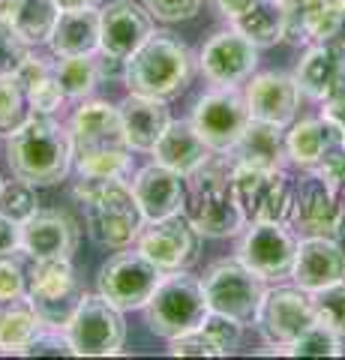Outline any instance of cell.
<instances>
[{"mask_svg": "<svg viewBox=\"0 0 345 360\" xmlns=\"http://www.w3.org/2000/svg\"><path fill=\"white\" fill-rule=\"evenodd\" d=\"M198 66L210 84L216 87H237L249 82L259 66V45L247 39L240 30H219L214 33L198 51Z\"/></svg>", "mask_w": 345, "mask_h": 360, "instance_id": "e0dca14e", "label": "cell"}, {"mask_svg": "<svg viewBox=\"0 0 345 360\" xmlns=\"http://www.w3.org/2000/svg\"><path fill=\"white\" fill-rule=\"evenodd\" d=\"M294 82L300 94L315 103H325L339 87H345V39L306 45L304 58L297 60Z\"/></svg>", "mask_w": 345, "mask_h": 360, "instance_id": "ffe728a7", "label": "cell"}, {"mask_svg": "<svg viewBox=\"0 0 345 360\" xmlns=\"http://www.w3.org/2000/svg\"><path fill=\"white\" fill-rule=\"evenodd\" d=\"M292 222L294 234L300 238H345V195L333 193L321 177L309 172L294 184V201H292Z\"/></svg>", "mask_w": 345, "mask_h": 360, "instance_id": "7c38bea8", "label": "cell"}, {"mask_svg": "<svg viewBox=\"0 0 345 360\" xmlns=\"http://www.w3.org/2000/svg\"><path fill=\"white\" fill-rule=\"evenodd\" d=\"M315 321H318V315H315L313 295L300 285L267 288L252 319L261 340L276 348H288L306 328H313Z\"/></svg>", "mask_w": 345, "mask_h": 360, "instance_id": "9c48e42d", "label": "cell"}, {"mask_svg": "<svg viewBox=\"0 0 345 360\" xmlns=\"http://www.w3.org/2000/svg\"><path fill=\"white\" fill-rule=\"evenodd\" d=\"M313 303H315L318 321H325L327 328L345 336V279H339V283H333L321 291H313Z\"/></svg>", "mask_w": 345, "mask_h": 360, "instance_id": "8d00e7d4", "label": "cell"}, {"mask_svg": "<svg viewBox=\"0 0 345 360\" xmlns=\"http://www.w3.org/2000/svg\"><path fill=\"white\" fill-rule=\"evenodd\" d=\"M30 45L15 33L9 21H0V75H13L18 63L27 58Z\"/></svg>", "mask_w": 345, "mask_h": 360, "instance_id": "7bdbcfd3", "label": "cell"}, {"mask_svg": "<svg viewBox=\"0 0 345 360\" xmlns=\"http://www.w3.org/2000/svg\"><path fill=\"white\" fill-rule=\"evenodd\" d=\"M294 285L304 291H321L345 279V250L330 238H300L292 267Z\"/></svg>", "mask_w": 345, "mask_h": 360, "instance_id": "603a6c76", "label": "cell"}, {"mask_svg": "<svg viewBox=\"0 0 345 360\" xmlns=\"http://www.w3.org/2000/svg\"><path fill=\"white\" fill-rule=\"evenodd\" d=\"M207 312L210 307L202 279L189 276L186 270L165 274L153 297L144 303V321H148L150 333L162 336V340H174L181 333L202 328Z\"/></svg>", "mask_w": 345, "mask_h": 360, "instance_id": "5b68a950", "label": "cell"}, {"mask_svg": "<svg viewBox=\"0 0 345 360\" xmlns=\"http://www.w3.org/2000/svg\"><path fill=\"white\" fill-rule=\"evenodd\" d=\"M117 108H120V120H124L129 150L150 153L153 144L160 141V135L169 129V123H171L169 99L144 96V94H132L129 90V96Z\"/></svg>", "mask_w": 345, "mask_h": 360, "instance_id": "d4e9b609", "label": "cell"}, {"mask_svg": "<svg viewBox=\"0 0 345 360\" xmlns=\"http://www.w3.org/2000/svg\"><path fill=\"white\" fill-rule=\"evenodd\" d=\"M280 6L292 45L339 39L345 30V0H280Z\"/></svg>", "mask_w": 345, "mask_h": 360, "instance_id": "ac0fdd59", "label": "cell"}, {"mask_svg": "<svg viewBox=\"0 0 345 360\" xmlns=\"http://www.w3.org/2000/svg\"><path fill=\"white\" fill-rule=\"evenodd\" d=\"M297 255V234L285 222H249L237 243V258L261 279L292 276Z\"/></svg>", "mask_w": 345, "mask_h": 360, "instance_id": "2e32d148", "label": "cell"}, {"mask_svg": "<svg viewBox=\"0 0 345 360\" xmlns=\"http://www.w3.org/2000/svg\"><path fill=\"white\" fill-rule=\"evenodd\" d=\"M84 295L87 291L75 276L70 258H30L27 300L46 328L66 330Z\"/></svg>", "mask_w": 345, "mask_h": 360, "instance_id": "8992f818", "label": "cell"}, {"mask_svg": "<svg viewBox=\"0 0 345 360\" xmlns=\"http://www.w3.org/2000/svg\"><path fill=\"white\" fill-rule=\"evenodd\" d=\"M202 330L222 348V352L231 354V352H235V348L240 345L243 321H237V319H231V315H222V312H214V309H210V312L204 315V321H202Z\"/></svg>", "mask_w": 345, "mask_h": 360, "instance_id": "ab89813d", "label": "cell"}, {"mask_svg": "<svg viewBox=\"0 0 345 360\" xmlns=\"http://www.w3.org/2000/svg\"><path fill=\"white\" fill-rule=\"evenodd\" d=\"M339 144V129L330 127L325 117H304L292 123V129L285 132V153L288 162H294L297 168H315L330 148Z\"/></svg>", "mask_w": 345, "mask_h": 360, "instance_id": "f1b7e54d", "label": "cell"}, {"mask_svg": "<svg viewBox=\"0 0 345 360\" xmlns=\"http://www.w3.org/2000/svg\"><path fill=\"white\" fill-rule=\"evenodd\" d=\"M18 250H21V225L0 217V255H9Z\"/></svg>", "mask_w": 345, "mask_h": 360, "instance_id": "681fc988", "label": "cell"}, {"mask_svg": "<svg viewBox=\"0 0 345 360\" xmlns=\"http://www.w3.org/2000/svg\"><path fill=\"white\" fill-rule=\"evenodd\" d=\"M132 195H136L148 222L169 219L174 213H183L186 207L183 174H177L160 162H150L138 168V174L132 177Z\"/></svg>", "mask_w": 345, "mask_h": 360, "instance_id": "7402d4cb", "label": "cell"}, {"mask_svg": "<svg viewBox=\"0 0 345 360\" xmlns=\"http://www.w3.org/2000/svg\"><path fill=\"white\" fill-rule=\"evenodd\" d=\"M48 49L54 58L72 54H96L99 51V9H60L54 30L48 37Z\"/></svg>", "mask_w": 345, "mask_h": 360, "instance_id": "83f0119b", "label": "cell"}, {"mask_svg": "<svg viewBox=\"0 0 345 360\" xmlns=\"http://www.w3.org/2000/svg\"><path fill=\"white\" fill-rule=\"evenodd\" d=\"M6 162L15 177L33 186L60 184L75 165L70 127L51 115H27L6 135Z\"/></svg>", "mask_w": 345, "mask_h": 360, "instance_id": "6da1fadb", "label": "cell"}, {"mask_svg": "<svg viewBox=\"0 0 345 360\" xmlns=\"http://www.w3.org/2000/svg\"><path fill=\"white\" fill-rule=\"evenodd\" d=\"M169 354H174V357H226V352H222L202 328L169 340Z\"/></svg>", "mask_w": 345, "mask_h": 360, "instance_id": "b9f144b4", "label": "cell"}, {"mask_svg": "<svg viewBox=\"0 0 345 360\" xmlns=\"http://www.w3.org/2000/svg\"><path fill=\"white\" fill-rule=\"evenodd\" d=\"M21 250L0 255V300L27 297V270L21 264Z\"/></svg>", "mask_w": 345, "mask_h": 360, "instance_id": "60d3db41", "label": "cell"}, {"mask_svg": "<svg viewBox=\"0 0 345 360\" xmlns=\"http://www.w3.org/2000/svg\"><path fill=\"white\" fill-rule=\"evenodd\" d=\"M267 279H261L259 274L240 262V258H219L204 270V297H207V307L214 312L222 315H231L237 321H252L255 319V309L267 291Z\"/></svg>", "mask_w": 345, "mask_h": 360, "instance_id": "ba28073f", "label": "cell"}, {"mask_svg": "<svg viewBox=\"0 0 345 360\" xmlns=\"http://www.w3.org/2000/svg\"><path fill=\"white\" fill-rule=\"evenodd\" d=\"M162 276L165 274L150 258H144L138 250L132 252L126 246V252L111 255L108 262L99 267L96 291L120 312L144 309V303L153 297V291L162 283Z\"/></svg>", "mask_w": 345, "mask_h": 360, "instance_id": "8fae6325", "label": "cell"}, {"mask_svg": "<svg viewBox=\"0 0 345 360\" xmlns=\"http://www.w3.org/2000/svg\"><path fill=\"white\" fill-rule=\"evenodd\" d=\"M96 72H99V82H124L126 60L115 58V54H108V51H99L96 54Z\"/></svg>", "mask_w": 345, "mask_h": 360, "instance_id": "7dc6e473", "label": "cell"}, {"mask_svg": "<svg viewBox=\"0 0 345 360\" xmlns=\"http://www.w3.org/2000/svg\"><path fill=\"white\" fill-rule=\"evenodd\" d=\"M153 162H160L165 168H171L177 174H195L202 168L214 150L207 148V141L198 135V129L193 127V120H171L169 129L160 135V141L153 144Z\"/></svg>", "mask_w": 345, "mask_h": 360, "instance_id": "484cf974", "label": "cell"}, {"mask_svg": "<svg viewBox=\"0 0 345 360\" xmlns=\"http://www.w3.org/2000/svg\"><path fill=\"white\" fill-rule=\"evenodd\" d=\"M231 27L240 30L247 39H252L259 49H271V45L285 39V15L280 0H252L240 15L231 18Z\"/></svg>", "mask_w": 345, "mask_h": 360, "instance_id": "4dcf8cb0", "label": "cell"}, {"mask_svg": "<svg viewBox=\"0 0 345 360\" xmlns=\"http://www.w3.org/2000/svg\"><path fill=\"white\" fill-rule=\"evenodd\" d=\"M247 105L252 120L276 123V127H292L294 115L300 108V87L294 82V75L288 72H259L249 78L247 90Z\"/></svg>", "mask_w": 345, "mask_h": 360, "instance_id": "44dd1931", "label": "cell"}, {"mask_svg": "<svg viewBox=\"0 0 345 360\" xmlns=\"http://www.w3.org/2000/svg\"><path fill=\"white\" fill-rule=\"evenodd\" d=\"M39 213V198H37V186L27 180H0V217L13 219L18 225H25L30 217Z\"/></svg>", "mask_w": 345, "mask_h": 360, "instance_id": "836d02e7", "label": "cell"}, {"mask_svg": "<svg viewBox=\"0 0 345 360\" xmlns=\"http://www.w3.org/2000/svg\"><path fill=\"white\" fill-rule=\"evenodd\" d=\"M136 250L144 258H150L162 274H171V270H186L198 262L202 234L186 219V213H174L169 219L144 225L136 240Z\"/></svg>", "mask_w": 345, "mask_h": 360, "instance_id": "5bb4252c", "label": "cell"}, {"mask_svg": "<svg viewBox=\"0 0 345 360\" xmlns=\"http://www.w3.org/2000/svg\"><path fill=\"white\" fill-rule=\"evenodd\" d=\"M339 141H342V148H345V129L339 132Z\"/></svg>", "mask_w": 345, "mask_h": 360, "instance_id": "816d5d0a", "label": "cell"}, {"mask_svg": "<svg viewBox=\"0 0 345 360\" xmlns=\"http://www.w3.org/2000/svg\"><path fill=\"white\" fill-rule=\"evenodd\" d=\"M79 225L63 210H39L21 225V252L27 258H72Z\"/></svg>", "mask_w": 345, "mask_h": 360, "instance_id": "cb8c5ba5", "label": "cell"}, {"mask_svg": "<svg viewBox=\"0 0 345 360\" xmlns=\"http://www.w3.org/2000/svg\"><path fill=\"white\" fill-rule=\"evenodd\" d=\"M144 9L165 25H177V21H189L198 15L202 0H144Z\"/></svg>", "mask_w": 345, "mask_h": 360, "instance_id": "ee69618b", "label": "cell"}, {"mask_svg": "<svg viewBox=\"0 0 345 360\" xmlns=\"http://www.w3.org/2000/svg\"><path fill=\"white\" fill-rule=\"evenodd\" d=\"M25 96H27V108H30V115H54L60 105H63V87L58 82V72H51L46 78H39V82H33L27 90H25Z\"/></svg>", "mask_w": 345, "mask_h": 360, "instance_id": "f35d334b", "label": "cell"}, {"mask_svg": "<svg viewBox=\"0 0 345 360\" xmlns=\"http://www.w3.org/2000/svg\"><path fill=\"white\" fill-rule=\"evenodd\" d=\"M193 72H195V58L189 51V45L177 39L174 33L157 30L126 60L124 84L132 94L171 99L186 90V84L193 82Z\"/></svg>", "mask_w": 345, "mask_h": 360, "instance_id": "277c9868", "label": "cell"}, {"mask_svg": "<svg viewBox=\"0 0 345 360\" xmlns=\"http://www.w3.org/2000/svg\"><path fill=\"white\" fill-rule=\"evenodd\" d=\"M60 15V6L54 0H13V15L9 25L27 45L48 42L54 21Z\"/></svg>", "mask_w": 345, "mask_h": 360, "instance_id": "1f68e13d", "label": "cell"}, {"mask_svg": "<svg viewBox=\"0 0 345 360\" xmlns=\"http://www.w3.org/2000/svg\"><path fill=\"white\" fill-rule=\"evenodd\" d=\"M27 115V96L15 75H0V135H9Z\"/></svg>", "mask_w": 345, "mask_h": 360, "instance_id": "d590c367", "label": "cell"}, {"mask_svg": "<svg viewBox=\"0 0 345 360\" xmlns=\"http://www.w3.org/2000/svg\"><path fill=\"white\" fill-rule=\"evenodd\" d=\"M309 172L325 180L333 193L345 195V148H342V141L337 148H330L325 156H321V162L315 168H309Z\"/></svg>", "mask_w": 345, "mask_h": 360, "instance_id": "f6af8a7d", "label": "cell"}, {"mask_svg": "<svg viewBox=\"0 0 345 360\" xmlns=\"http://www.w3.org/2000/svg\"><path fill=\"white\" fill-rule=\"evenodd\" d=\"M292 357H339L342 354V336L327 328L325 321H315L313 328H306L297 340L282 348Z\"/></svg>", "mask_w": 345, "mask_h": 360, "instance_id": "e575fe53", "label": "cell"}, {"mask_svg": "<svg viewBox=\"0 0 345 360\" xmlns=\"http://www.w3.org/2000/svg\"><path fill=\"white\" fill-rule=\"evenodd\" d=\"M189 189H186V219L195 225L202 238H235L247 225L243 213L231 193V160L226 153H214L210 160L189 174Z\"/></svg>", "mask_w": 345, "mask_h": 360, "instance_id": "3957f363", "label": "cell"}, {"mask_svg": "<svg viewBox=\"0 0 345 360\" xmlns=\"http://www.w3.org/2000/svg\"><path fill=\"white\" fill-rule=\"evenodd\" d=\"M27 354H72V342L66 330H54V328H42L37 333V340L30 342Z\"/></svg>", "mask_w": 345, "mask_h": 360, "instance_id": "bcb514c9", "label": "cell"}, {"mask_svg": "<svg viewBox=\"0 0 345 360\" xmlns=\"http://www.w3.org/2000/svg\"><path fill=\"white\" fill-rule=\"evenodd\" d=\"M231 193L247 222H288L294 186L282 168L231 165Z\"/></svg>", "mask_w": 345, "mask_h": 360, "instance_id": "52a82bcc", "label": "cell"}, {"mask_svg": "<svg viewBox=\"0 0 345 360\" xmlns=\"http://www.w3.org/2000/svg\"><path fill=\"white\" fill-rule=\"evenodd\" d=\"M129 168H132V156H129V150L99 153V156H91V160L75 162V172H79V177H103V180L126 177V174H129Z\"/></svg>", "mask_w": 345, "mask_h": 360, "instance_id": "74e56055", "label": "cell"}, {"mask_svg": "<svg viewBox=\"0 0 345 360\" xmlns=\"http://www.w3.org/2000/svg\"><path fill=\"white\" fill-rule=\"evenodd\" d=\"M66 336L72 342V354L79 357H108L117 354L126 342L124 312L99 295H84L79 309L66 324Z\"/></svg>", "mask_w": 345, "mask_h": 360, "instance_id": "30bf717a", "label": "cell"}, {"mask_svg": "<svg viewBox=\"0 0 345 360\" xmlns=\"http://www.w3.org/2000/svg\"><path fill=\"white\" fill-rule=\"evenodd\" d=\"M72 195L84 207L87 238L103 250H126L138 240L144 229V213L138 207L132 186L124 177H79Z\"/></svg>", "mask_w": 345, "mask_h": 360, "instance_id": "7a4b0ae2", "label": "cell"}, {"mask_svg": "<svg viewBox=\"0 0 345 360\" xmlns=\"http://www.w3.org/2000/svg\"><path fill=\"white\" fill-rule=\"evenodd\" d=\"M231 165H252V168H282L288 160L285 153V132L276 123L264 120H249V127L243 129L237 144L228 153Z\"/></svg>", "mask_w": 345, "mask_h": 360, "instance_id": "4316f807", "label": "cell"}, {"mask_svg": "<svg viewBox=\"0 0 345 360\" xmlns=\"http://www.w3.org/2000/svg\"><path fill=\"white\" fill-rule=\"evenodd\" d=\"M58 82L63 87L66 99H87L99 84L96 72V54H72V58H60L54 63Z\"/></svg>", "mask_w": 345, "mask_h": 360, "instance_id": "d6a6232c", "label": "cell"}, {"mask_svg": "<svg viewBox=\"0 0 345 360\" xmlns=\"http://www.w3.org/2000/svg\"><path fill=\"white\" fill-rule=\"evenodd\" d=\"M46 328L27 297L0 300V354H27L30 342Z\"/></svg>", "mask_w": 345, "mask_h": 360, "instance_id": "f546056e", "label": "cell"}, {"mask_svg": "<svg viewBox=\"0 0 345 360\" xmlns=\"http://www.w3.org/2000/svg\"><path fill=\"white\" fill-rule=\"evenodd\" d=\"M60 9H87V6H96L99 0H54Z\"/></svg>", "mask_w": 345, "mask_h": 360, "instance_id": "f907efd6", "label": "cell"}, {"mask_svg": "<svg viewBox=\"0 0 345 360\" xmlns=\"http://www.w3.org/2000/svg\"><path fill=\"white\" fill-rule=\"evenodd\" d=\"M153 33V15L132 0H111L99 9V51L129 60Z\"/></svg>", "mask_w": 345, "mask_h": 360, "instance_id": "d6986e66", "label": "cell"}, {"mask_svg": "<svg viewBox=\"0 0 345 360\" xmlns=\"http://www.w3.org/2000/svg\"><path fill=\"white\" fill-rule=\"evenodd\" d=\"M70 139H72V160H91L99 153H115L129 150L120 108L103 103V99H87L75 108L70 120Z\"/></svg>", "mask_w": 345, "mask_h": 360, "instance_id": "9a60e30c", "label": "cell"}, {"mask_svg": "<svg viewBox=\"0 0 345 360\" xmlns=\"http://www.w3.org/2000/svg\"><path fill=\"white\" fill-rule=\"evenodd\" d=\"M249 105L237 87H216L204 94L193 108V127L214 153H228L249 127Z\"/></svg>", "mask_w": 345, "mask_h": 360, "instance_id": "4fadbf2b", "label": "cell"}, {"mask_svg": "<svg viewBox=\"0 0 345 360\" xmlns=\"http://www.w3.org/2000/svg\"><path fill=\"white\" fill-rule=\"evenodd\" d=\"M321 105H325L321 108V117H325L330 127H337L342 132L345 129V87H339L337 94H333L330 99H325Z\"/></svg>", "mask_w": 345, "mask_h": 360, "instance_id": "c3c4849f", "label": "cell"}]
</instances>
